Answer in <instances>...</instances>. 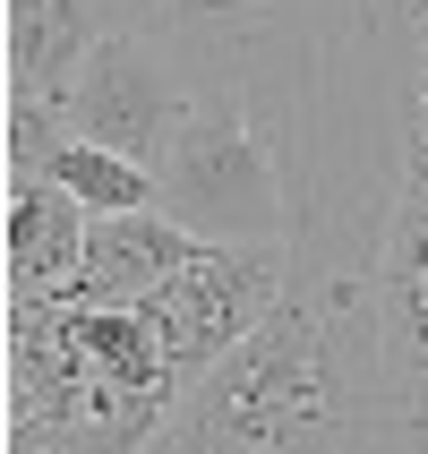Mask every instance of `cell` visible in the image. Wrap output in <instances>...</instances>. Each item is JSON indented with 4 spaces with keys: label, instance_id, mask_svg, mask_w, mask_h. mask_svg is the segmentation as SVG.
<instances>
[{
    "label": "cell",
    "instance_id": "obj_1",
    "mask_svg": "<svg viewBox=\"0 0 428 454\" xmlns=\"http://www.w3.org/2000/svg\"><path fill=\"white\" fill-rule=\"evenodd\" d=\"M146 454H428L360 266L292 257V292L172 403Z\"/></svg>",
    "mask_w": 428,
    "mask_h": 454
},
{
    "label": "cell",
    "instance_id": "obj_2",
    "mask_svg": "<svg viewBox=\"0 0 428 454\" xmlns=\"http://www.w3.org/2000/svg\"><path fill=\"white\" fill-rule=\"evenodd\" d=\"M163 215L223 249H292V154L240 86H198L172 154L154 163Z\"/></svg>",
    "mask_w": 428,
    "mask_h": 454
},
{
    "label": "cell",
    "instance_id": "obj_3",
    "mask_svg": "<svg viewBox=\"0 0 428 454\" xmlns=\"http://www.w3.org/2000/svg\"><path fill=\"white\" fill-rule=\"evenodd\" d=\"M283 292H292V249H223V240H206V249L154 292V326H163L180 395H189L214 360L240 352L283 309Z\"/></svg>",
    "mask_w": 428,
    "mask_h": 454
},
{
    "label": "cell",
    "instance_id": "obj_4",
    "mask_svg": "<svg viewBox=\"0 0 428 454\" xmlns=\"http://www.w3.org/2000/svg\"><path fill=\"white\" fill-rule=\"evenodd\" d=\"M189 103H198V86H189V69H180V51H163L154 35L112 26V35L86 51V69L69 77L60 112H69V137L112 146V154H128V163L154 172V163L172 154Z\"/></svg>",
    "mask_w": 428,
    "mask_h": 454
},
{
    "label": "cell",
    "instance_id": "obj_5",
    "mask_svg": "<svg viewBox=\"0 0 428 454\" xmlns=\"http://www.w3.org/2000/svg\"><path fill=\"white\" fill-rule=\"evenodd\" d=\"M377 334H385V360L403 378L411 411L428 420V146L411 137V180H403V206H394V231L377 249Z\"/></svg>",
    "mask_w": 428,
    "mask_h": 454
},
{
    "label": "cell",
    "instance_id": "obj_6",
    "mask_svg": "<svg viewBox=\"0 0 428 454\" xmlns=\"http://www.w3.org/2000/svg\"><path fill=\"white\" fill-rule=\"evenodd\" d=\"M86 231H95V215L60 180H9L0 189V283H9V301H60L86 266Z\"/></svg>",
    "mask_w": 428,
    "mask_h": 454
},
{
    "label": "cell",
    "instance_id": "obj_7",
    "mask_svg": "<svg viewBox=\"0 0 428 454\" xmlns=\"http://www.w3.org/2000/svg\"><path fill=\"white\" fill-rule=\"evenodd\" d=\"M198 249H206V240L180 231L163 206L95 215V231H86V266H77L69 301H86V309H154V292H163Z\"/></svg>",
    "mask_w": 428,
    "mask_h": 454
},
{
    "label": "cell",
    "instance_id": "obj_8",
    "mask_svg": "<svg viewBox=\"0 0 428 454\" xmlns=\"http://www.w3.org/2000/svg\"><path fill=\"white\" fill-rule=\"evenodd\" d=\"M103 35V0H0V95L60 103Z\"/></svg>",
    "mask_w": 428,
    "mask_h": 454
},
{
    "label": "cell",
    "instance_id": "obj_9",
    "mask_svg": "<svg viewBox=\"0 0 428 454\" xmlns=\"http://www.w3.org/2000/svg\"><path fill=\"white\" fill-rule=\"evenodd\" d=\"M69 343H77V369H86V378L137 386V395H180L154 309H86L77 301L69 309Z\"/></svg>",
    "mask_w": 428,
    "mask_h": 454
},
{
    "label": "cell",
    "instance_id": "obj_10",
    "mask_svg": "<svg viewBox=\"0 0 428 454\" xmlns=\"http://www.w3.org/2000/svg\"><path fill=\"white\" fill-rule=\"evenodd\" d=\"M51 180H60L86 215H137V206H163V189H154L146 163H128V154H112V146H86V137L60 146Z\"/></svg>",
    "mask_w": 428,
    "mask_h": 454
},
{
    "label": "cell",
    "instance_id": "obj_11",
    "mask_svg": "<svg viewBox=\"0 0 428 454\" xmlns=\"http://www.w3.org/2000/svg\"><path fill=\"white\" fill-rule=\"evenodd\" d=\"M420 146H428V95H420Z\"/></svg>",
    "mask_w": 428,
    "mask_h": 454
}]
</instances>
